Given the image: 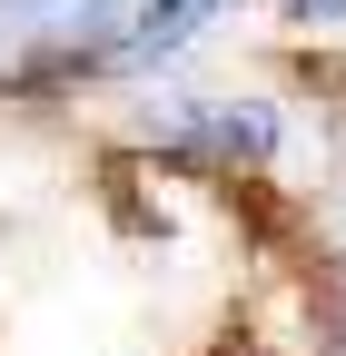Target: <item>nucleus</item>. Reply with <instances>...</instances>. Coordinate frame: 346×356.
<instances>
[{
  "label": "nucleus",
  "mask_w": 346,
  "mask_h": 356,
  "mask_svg": "<svg viewBox=\"0 0 346 356\" xmlns=\"http://www.w3.org/2000/svg\"><path fill=\"white\" fill-rule=\"evenodd\" d=\"M158 139L188 149V159H208V168H257L277 149V109L267 99H168Z\"/></svg>",
  "instance_id": "2"
},
{
  "label": "nucleus",
  "mask_w": 346,
  "mask_h": 356,
  "mask_svg": "<svg viewBox=\"0 0 346 356\" xmlns=\"http://www.w3.org/2000/svg\"><path fill=\"white\" fill-rule=\"evenodd\" d=\"M218 10H238V0H139V10H129V40H119V70L179 60V50H188V40L218 20Z\"/></svg>",
  "instance_id": "3"
},
{
  "label": "nucleus",
  "mask_w": 346,
  "mask_h": 356,
  "mask_svg": "<svg viewBox=\"0 0 346 356\" xmlns=\"http://www.w3.org/2000/svg\"><path fill=\"white\" fill-rule=\"evenodd\" d=\"M297 30H346V0H277Z\"/></svg>",
  "instance_id": "4"
},
{
  "label": "nucleus",
  "mask_w": 346,
  "mask_h": 356,
  "mask_svg": "<svg viewBox=\"0 0 346 356\" xmlns=\"http://www.w3.org/2000/svg\"><path fill=\"white\" fill-rule=\"evenodd\" d=\"M139 0H0V79H40L69 60H119Z\"/></svg>",
  "instance_id": "1"
}]
</instances>
